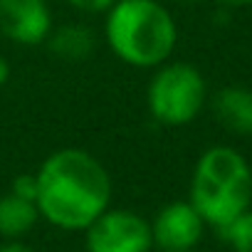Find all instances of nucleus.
<instances>
[{
  "label": "nucleus",
  "instance_id": "obj_12",
  "mask_svg": "<svg viewBox=\"0 0 252 252\" xmlns=\"http://www.w3.org/2000/svg\"><path fill=\"white\" fill-rule=\"evenodd\" d=\"M64 3L82 15H104L116 0H64Z\"/></svg>",
  "mask_w": 252,
  "mask_h": 252
},
{
  "label": "nucleus",
  "instance_id": "obj_16",
  "mask_svg": "<svg viewBox=\"0 0 252 252\" xmlns=\"http://www.w3.org/2000/svg\"><path fill=\"white\" fill-rule=\"evenodd\" d=\"M220 3H225L230 8H242V5H252V0H220Z\"/></svg>",
  "mask_w": 252,
  "mask_h": 252
},
{
  "label": "nucleus",
  "instance_id": "obj_3",
  "mask_svg": "<svg viewBox=\"0 0 252 252\" xmlns=\"http://www.w3.org/2000/svg\"><path fill=\"white\" fill-rule=\"evenodd\" d=\"M188 200L205 225L225 230L252 203V166L232 146L218 144L205 149L190 176Z\"/></svg>",
  "mask_w": 252,
  "mask_h": 252
},
{
  "label": "nucleus",
  "instance_id": "obj_17",
  "mask_svg": "<svg viewBox=\"0 0 252 252\" xmlns=\"http://www.w3.org/2000/svg\"><path fill=\"white\" fill-rule=\"evenodd\" d=\"M166 252H193V250H166Z\"/></svg>",
  "mask_w": 252,
  "mask_h": 252
},
{
  "label": "nucleus",
  "instance_id": "obj_15",
  "mask_svg": "<svg viewBox=\"0 0 252 252\" xmlns=\"http://www.w3.org/2000/svg\"><path fill=\"white\" fill-rule=\"evenodd\" d=\"M8 79H10V62L0 55V87H5Z\"/></svg>",
  "mask_w": 252,
  "mask_h": 252
},
{
  "label": "nucleus",
  "instance_id": "obj_19",
  "mask_svg": "<svg viewBox=\"0 0 252 252\" xmlns=\"http://www.w3.org/2000/svg\"><path fill=\"white\" fill-rule=\"evenodd\" d=\"M250 166H252V163H250Z\"/></svg>",
  "mask_w": 252,
  "mask_h": 252
},
{
  "label": "nucleus",
  "instance_id": "obj_13",
  "mask_svg": "<svg viewBox=\"0 0 252 252\" xmlns=\"http://www.w3.org/2000/svg\"><path fill=\"white\" fill-rule=\"evenodd\" d=\"M10 190L15 195H23L28 200H35V195H37V178H35V173H20V176H15L13 183H10Z\"/></svg>",
  "mask_w": 252,
  "mask_h": 252
},
{
  "label": "nucleus",
  "instance_id": "obj_1",
  "mask_svg": "<svg viewBox=\"0 0 252 252\" xmlns=\"http://www.w3.org/2000/svg\"><path fill=\"white\" fill-rule=\"evenodd\" d=\"M37 210L50 225L77 232L87 230L111 205V176L87 149L52 151L37 168Z\"/></svg>",
  "mask_w": 252,
  "mask_h": 252
},
{
  "label": "nucleus",
  "instance_id": "obj_2",
  "mask_svg": "<svg viewBox=\"0 0 252 252\" xmlns=\"http://www.w3.org/2000/svg\"><path fill=\"white\" fill-rule=\"evenodd\" d=\"M104 42L129 67L156 69L178 45V25L158 0H116L104 13Z\"/></svg>",
  "mask_w": 252,
  "mask_h": 252
},
{
  "label": "nucleus",
  "instance_id": "obj_4",
  "mask_svg": "<svg viewBox=\"0 0 252 252\" xmlns=\"http://www.w3.org/2000/svg\"><path fill=\"white\" fill-rule=\"evenodd\" d=\"M208 99L203 72L190 62H163L146 84L149 116L161 126H186L198 119Z\"/></svg>",
  "mask_w": 252,
  "mask_h": 252
},
{
  "label": "nucleus",
  "instance_id": "obj_8",
  "mask_svg": "<svg viewBox=\"0 0 252 252\" xmlns=\"http://www.w3.org/2000/svg\"><path fill=\"white\" fill-rule=\"evenodd\" d=\"M215 121L237 136H252V89L247 87H222L215 92L213 101Z\"/></svg>",
  "mask_w": 252,
  "mask_h": 252
},
{
  "label": "nucleus",
  "instance_id": "obj_7",
  "mask_svg": "<svg viewBox=\"0 0 252 252\" xmlns=\"http://www.w3.org/2000/svg\"><path fill=\"white\" fill-rule=\"evenodd\" d=\"M205 232V220L193 208L190 200L166 203L151 220L154 245L166 250H193Z\"/></svg>",
  "mask_w": 252,
  "mask_h": 252
},
{
  "label": "nucleus",
  "instance_id": "obj_18",
  "mask_svg": "<svg viewBox=\"0 0 252 252\" xmlns=\"http://www.w3.org/2000/svg\"><path fill=\"white\" fill-rule=\"evenodd\" d=\"M181 3H203V0H181Z\"/></svg>",
  "mask_w": 252,
  "mask_h": 252
},
{
  "label": "nucleus",
  "instance_id": "obj_11",
  "mask_svg": "<svg viewBox=\"0 0 252 252\" xmlns=\"http://www.w3.org/2000/svg\"><path fill=\"white\" fill-rule=\"evenodd\" d=\"M220 235L230 242L235 252H252V210L247 208L242 215H237Z\"/></svg>",
  "mask_w": 252,
  "mask_h": 252
},
{
  "label": "nucleus",
  "instance_id": "obj_9",
  "mask_svg": "<svg viewBox=\"0 0 252 252\" xmlns=\"http://www.w3.org/2000/svg\"><path fill=\"white\" fill-rule=\"evenodd\" d=\"M45 45L62 62H87L96 50V32L84 23H64L52 28Z\"/></svg>",
  "mask_w": 252,
  "mask_h": 252
},
{
  "label": "nucleus",
  "instance_id": "obj_14",
  "mask_svg": "<svg viewBox=\"0 0 252 252\" xmlns=\"http://www.w3.org/2000/svg\"><path fill=\"white\" fill-rule=\"evenodd\" d=\"M0 252H35L30 245L20 242V240H5L3 245H0Z\"/></svg>",
  "mask_w": 252,
  "mask_h": 252
},
{
  "label": "nucleus",
  "instance_id": "obj_5",
  "mask_svg": "<svg viewBox=\"0 0 252 252\" xmlns=\"http://www.w3.org/2000/svg\"><path fill=\"white\" fill-rule=\"evenodd\" d=\"M87 252H151V220L126 208H106L84 230Z\"/></svg>",
  "mask_w": 252,
  "mask_h": 252
},
{
  "label": "nucleus",
  "instance_id": "obj_10",
  "mask_svg": "<svg viewBox=\"0 0 252 252\" xmlns=\"http://www.w3.org/2000/svg\"><path fill=\"white\" fill-rule=\"evenodd\" d=\"M37 220H40V210L35 200L15 195L13 190L0 195V237L20 240L37 225Z\"/></svg>",
  "mask_w": 252,
  "mask_h": 252
},
{
  "label": "nucleus",
  "instance_id": "obj_6",
  "mask_svg": "<svg viewBox=\"0 0 252 252\" xmlns=\"http://www.w3.org/2000/svg\"><path fill=\"white\" fill-rule=\"evenodd\" d=\"M55 28L47 0H0V35L20 47L45 45Z\"/></svg>",
  "mask_w": 252,
  "mask_h": 252
}]
</instances>
